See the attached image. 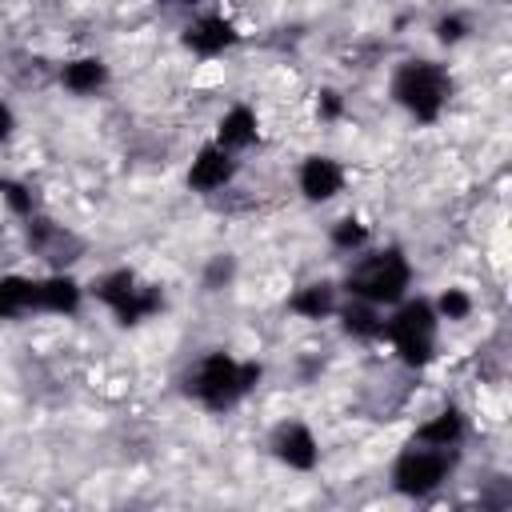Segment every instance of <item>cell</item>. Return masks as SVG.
Listing matches in <instances>:
<instances>
[{
    "mask_svg": "<svg viewBox=\"0 0 512 512\" xmlns=\"http://www.w3.org/2000/svg\"><path fill=\"white\" fill-rule=\"evenodd\" d=\"M412 280H416V268L400 244H384V248L368 244L352 256L348 272L340 276V296H356L388 312L412 292Z\"/></svg>",
    "mask_w": 512,
    "mask_h": 512,
    "instance_id": "obj_1",
    "label": "cell"
},
{
    "mask_svg": "<svg viewBox=\"0 0 512 512\" xmlns=\"http://www.w3.org/2000/svg\"><path fill=\"white\" fill-rule=\"evenodd\" d=\"M440 316L432 308V296H404L384 312V340L392 360L408 372H424L440 356Z\"/></svg>",
    "mask_w": 512,
    "mask_h": 512,
    "instance_id": "obj_2",
    "label": "cell"
},
{
    "mask_svg": "<svg viewBox=\"0 0 512 512\" xmlns=\"http://www.w3.org/2000/svg\"><path fill=\"white\" fill-rule=\"evenodd\" d=\"M264 368L256 360H240L224 348L204 352L188 368V396L208 412H232L240 400H248L260 388Z\"/></svg>",
    "mask_w": 512,
    "mask_h": 512,
    "instance_id": "obj_3",
    "label": "cell"
},
{
    "mask_svg": "<svg viewBox=\"0 0 512 512\" xmlns=\"http://www.w3.org/2000/svg\"><path fill=\"white\" fill-rule=\"evenodd\" d=\"M452 72L440 64V60H428V56H408L392 68L388 76V100L416 124H436L448 104H452Z\"/></svg>",
    "mask_w": 512,
    "mask_h": 512,
    "instance_id": "obj_4",
    "label": "cell"
},
{
    "mask_svg": "<svg viewBox=\"0 0 512 512\" xmlns=\"http://www.w3.org/2000/svg\"><path fill=\"white\" fill-rule=\"evenodd\" d=\"M456 460H460V452L428 448V444L408 440V444L396 452L392 468H388V484H392V492L404 496V500H428V496H436V492L456 476Z\"/></svg>",
    "mask_w": 512,
    "mask_h": 512,
    "instance_id": "obj_5",
    "label": "cell"
},
{
    "mask_svg": "<svg viewBox=\"0 0 512 512\" xmlns=\"http://www.w3.org/2000/svg\"><path fill=\"white\" fill-rule=\"evenodd\" d=\"M84 288H88V296H92L96 304H104V308L116 316V324H124V328H136V324L152 320V316L160 312V304H164L160 288H156V284H144L136 268H108V272H100V276H96L92 284H84Z\"/></svg>",
    "mask_w": 512,
    "mask_h": 512,
    "instance_id": "obj_6",
    "label": "cell"
},
{
    "mask_svg": "<svg viewBox=\"0 0 512 512\" xmlns=\"http://www.w3.org/2000/svg\"><path fill=\"white\" fill-rule=\"evenodd\" d=\"M236 176H240V156L228 152V148H220L216 140H204L192 152V160H188L184 184L196 196H216V192H228L236 184Z\"/></svg>",
    "mask_w": 512,
    "mask_h": 512,
    "instance_id": "obj_7",
    "label": "cell"
},
{
    "mask_svg": "<svg viewBox=\"0 0 512 512\" xmlns=\"http://www.w3.org/2000/svg\"><path fill=\"white\" fill-rule=\"evenodd\" d=\"M268 452L288 472H316L320 468V436L304 420H280L268 432Z\"/></svg>",
    "mask_w": 512,
    "mask_h": 512,
    "instance_id": "obj_8",
    "label": "cell"
},
{
    "mask_svg": "<svg viewBox=\"0 0 512 512\" xmlns=\"http://www.w3.org/2000/svg\"><path fill=\"white\" fill-rule=\"evenodd\" d=\"M236 40H240V32L224 12H192L180 28V44L196 60H220Z\"/></svg>",
    "mask_w": 512,
    "mask_h": 512,
    "instance_id": "obj_9",
    "label": "cell"
},
{
    "mask_svg": "<svg viewBox=\"0 0 512 512\" xmlns=\"http://www.w3.org/2000/svg\"><path fill=\"white\" fill-rule=\"evenodd\" d=\"M348 188V168L344 160L328 156V152H308L296 168V192L308 204H332L336 196H344Z\"/></svg>",
    "mask_w": 512,
    "mask_h": 512,
    "instance_id": "obj_10",
    "label": "cell"
},
{
    "mask_svg": "<svg viewBox=\"0 0 512 512\" xmlns=\"http://www.w3.org/2000/svg\"><path fill=\"white\" fill-rule=\"evenodd\" d=\"M84 296H88V288L68 268H52V272L36 276L32 312H40V316H76L84 308Z\"/></svg>",
    "mask_w": 512,
    "mask_h": 512,
    "instance_id": "obj_11",
    "label": "cell"
},
{
    "mask_svg": "<svg viewBox=\"0 0 512 512\" xmlns=\"http://www.w3.org/2000/svg\"><path fill=\"white\" fill-rule=\"evenodd\" d=\"M468 412L460 404H444L436 408L432 416H424L416 428H412V440L416 444H428V448H448V452H460V444L468 440Z\"/></svg>",
    "mask_w": 512,
    "mask_h": 512,
    "instance_id": "obj_12",
    "label": "cell"
},
{
    "mask_svg": "<svg viewBox=\"0 0 512 512\" xmlns=\"http://www.w3.org/2000/svg\"><path fill=\"white\" fill-rule=\"evenodd\" d=\"M56 80L68 96H96L112 84V68L104 56L96 52H80V56H68L60 68H56Z\"/></svg>",
    "mask_w": 512,
    "mask_h": 512,
    "instance_id": "obj_13",
    "label": "cell"
},
{
    "mask_svg": "<svg viewBox=\"0 0 512 512\" xmlns=\"http://www.w3.org/2000/svg\"><path fill=\"white\" fill-rule=\"evenodd\" d=\"M212 140L228 152H248L256 140H260V112L252 104H228L220 116H216V128H212Z\"/></svg>",
    "mask_w": 512,
    "mask_h": 512,
    "instance_id": "obj_14",
    "label": "cell"
},
{
    "mask_svg": "<svg viewBox=\"0 0 512 512\" xmlns=\"http://www.w3.org/2000/svg\"><path fill=\"white\" fill-rule=\"evenodd\" d=\"M332 320H340V332L352 336L356 344H380L384 340V308H376L368 300L340 296V308Z\"/></svg>",
    "mask_w": 512,
    "mask_h": 512,
    "instance_id": "obj_15",
    "label": "cell"
},
{
    "mask_svg": "<svg viewBox=\"0 0 512 512\" xmlns=\"http://www.w3.org/2000/svg\"><path fill=\"white\" fill-rule=\"evenodd\" d=\"M340 308V284L332 280H308L300 288L288 292V312L300 316V320H332Z\"/></svg>",
    "mask_w": 512,
    "mask_h": 512,
    "instance_id": "obj_16",
    "label": "cell"
},
{
    "mask_svg": "<svg viewBox=\"0 0 512 512\" xmlns=\"http://www.w3.org/2000/svg\"><path fill=\"white\" fill-rule=\"evenodd\" d=\"M432 308H436L440 324H464V320H472V312H476V296H472L464 284H448V288H440V292L432 296Z\"/></svg>",
    "mask_w": 512,
    "mask_h": 512,
    "instance_id": "obj_17",
    "label": "cell"
},
{
    "mask_svg": "<svg viewBox=\"0 0 512 512\" xmlns=\"http://www.w3.org/2000/svg\"><path fill=\"white\" fill-rule=\"evenodd\" d=\"M328 244H332L340 256H356L360 248L372 244V228H368L360 216H340V220L328 228Z\"/></svg>",
    "mask_w": 512,
    "mask_h": 512,
    "instance_id": "obj_18",
    "label": "cell"
},
{
    "mask_svg": "<svg viewBox=\"0 0 512 512\" xmlns=\"http://www.w3.org/2000/svg\"><path fill=\"white\" fill-rule=\"evenodd\" d=\"M432 36H436V44L456 48V44H464V40L472 36V20H468L464 12H444V16L432 24Z\"/></svg>",
    "mask_w": 512,
    "mask_h": 512,
    "instance_id": "obj_19",
    "label": "cell"
},
{
    "mask_svg": "<svg viewBox=\"0 0 512 512\" xmlns=\"http://www.w3.org/2000/svg\"><path fill=\"white\" fill-rule=\"evenodd\" d=\"M0 200H4V208L12 212V216H20V220H28L32 212H36V196H32V188L24 184V180H0Z\"/></svg>",
    "mask_w": 512,
    "mask_h": 512,
    "instance_id": "obj_20",
    "label": "cell"
},
{
    "mask_svg": "<svg viewBox=\"0 0 512 512\" xmlns=\"http://www.w3.org/2000/svg\"><path fill=\"white\" fill-rule=\"evenodd\" d=\"M236 280V256L232 252H216L212 260H208V268H204V288L208 292H220V288H228Z\"/></svg>",
    "mask_w": 512,
    "mask_h": 512,
    "instance_id": "obj_21",
    "label": "cell"
},
{
    "mask_svg": "<svg viewBox=\"0 0 512 512\" xmlns=\"http://www.w3.org/2000/svg\"><path fill=\"white\" fill-rule=\"evenodd\" d=\"M16 112H12V104L8 100H0V144H8L12 136H16Z\"/></svg>",
    "mask_w": 512,
    "mask_h": 512,
    "instance_id": "obj_22",
    "label": "cell"
},
{
    "mask_svg": "<svg viewBox=\"0 0 512 512\" xmlns=\"http://www.w3.org/2000/svg\"><path fill=\"white\" fill-rule=\"evenodd\" d=\"M316 108H320V116H336L340 112V96L336 92H320V104Z\"/></svg>",
    "mask_w": 512,
    "mask_h": 512,
    "instance_id": "obj_23",
    "label": "cell"
},
{
    "mask_svg": "<svg viewBox=\"0 0 512 512\" xmlns=\"http://www.w3.org/2000/svg\"><path fill=\"white\" fill-rule=\"evenodd\" d=\"M172 4H180V8H196L200 0H172Z\"/></svg>",
    "mask_w": 512,
    "mask_h": 512,
    "instance_id": "obj_24",
    "label": "cell"
}]
</instances>
